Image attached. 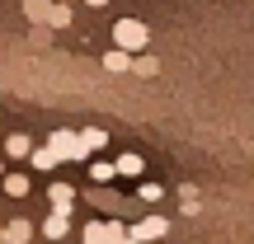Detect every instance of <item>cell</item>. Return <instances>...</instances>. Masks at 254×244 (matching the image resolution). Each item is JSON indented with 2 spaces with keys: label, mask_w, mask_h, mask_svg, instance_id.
Wrapping results in <instances>:
<instances>
[{
  "label": "cell",
  "mask_w": 254,
  "mask_h": 244,
  "mask_svg": "<svg viewBox=\"0 0 254 244\" xmlns=\"http://www.w3.org/2000/svg\"><path fill=\"white\" fill-rule=\"evenodd\" d=\"M146 43H151V28H146L141 19H118V24H113V47H118V52L136 56Z\"/></svg>",
  "instance_id": "1"
},
{
  "label": "cell",
  "mask_w": 254,
  "mask_h": 244,
  "mask_svg": "<svg viewBox=\"0 0 254 244\" xmlns=\"http://www.w3.org/2000/svg\"><path fill=\"white\" fill-rule=\"evenodd\" d=\"M47 150H52L57 160H80V136H75V132H52Z\"/></svg>",
  "instance_id": "2"
},
{
  "label": "cell",
  "mask_w": 254,
  "mask_h": 244,
  "mask_svg": "<svg viewBox=\"0 0 254 244\" xmlns=\"http://www.w3.org/2000/svg\"><path fill=\"white\" fill-rule=\"evenodd\" d=\"M165 230H170V221H165V216H146L141 226L132 230V240H136V244H146V240H165Z\"/></svg>",
  "instance_id": "3"
},
{
  "label": "cell",
  "mask_w": 254,
  "mask_h": 244,
  "mask_svg": "<svg viewBox=\"0 0 254 244\" xmlns=\"http://www.w3.org/2000/svg\"><path fill=\"white\" fill-rule=\"evenodd\" d=\"M47 202H52V211H62V216H71L75 188H71V183H52V188H47Z\"/></svg>",
  "instance_id": "4"
},
{
  "label": "cell",
  "mask_w": 254,
  "mask_h": 244,
  "mask_svg": "<svg viewBox=\"0 0 254 244\" xmlns=\"http://www.w3.org/2000/svg\"><path fill=\"white\" fill-rule=\"evenodd\" d=\"M113 169H118L123 179H141V169H146V160H141V155H132V150H123L118 160H113Z\"/></svg>",
  "instance_id": "5"
},
{
  "label": "cell",
  "mask_w": 254,
  "mask_h": 244,
  "mask_svg": "<svg viewBox=\"0 0 254 244\" xmlns=\"http://www.w3.org/2000/svg\"><path fill=\"white\" fill-rule=\"evenodd\" d=\"M5 155H9V160H28V155H33V141L19 136V132H9L5 136Z\"/></svg>",
  "instance_id": "6"
},
{
  "label": "cell",
  "mask_w": 254,
  "mask_h": 244,
  "mask_svg": "<svg viewBox=\"0 0 254 244\" xmlns=\"http://www.w3.org/2000/svg\"><path fill=\"white\" fill-rule=\"evenodd\" d=\"M66 230H71V221H66V216H62V211H52V216H47V221H43V235H47V244H57V240H62V235H66Z\"/></svg>",
  "instance_id": "7"
},
{
  "label": "cell",
  "mask_w": 254,
  "mask_h": 244,
  "mask_svg": "<svg viewBox=\"0 0 254 244\" xmlns=\"http://www.w3.org/2000/svg\"><path fill=\"white\" fill-rule=\"evenodd\" d=\"M132 61H136V56L118 52V47H109V52H104V71H113V75H118V71H132Z\"/></svg>",
  "instance_id": "8"
},
{
  "label": "cell",
  "mask_w": 254,
  "mask_h": 244,
  "mask_svg": "<svg viewBox=\"0 0 254 244\" xmlns=\"http://www.w3.org/2000/svg\"><path fill=\"white\" fill-rule=\"evenodd\" d=\"M80 136V155H90V150H99L104 141H109V132H99V127H85V132H75Z\"/></svg>",
  "instance_id": "9"
},
{
  "label": "cell",
  "mask_w": 254,
  "mask_h": 244,
  "mask_svg": "<svg viewBox=\"0 0 254 244\" xmlns=\"http://www.w3.org/2000/svg\"><path fill=\"white\" fill-rule=\"evenodd\" d=\"M28 235H33V226H28V221H9V226H5V235H0V240H5V244H24Z\"/></svg>",
  "instance_id": "10"
},
{
  "label": "cell",
  "mask_w": 254,
  "mask_h": 244,
  "mask_svg": "<svg viewBox=\"0 0 254 244\" xmlns=\"http://www.w3.org/2000/svg\"><path fill=\"white\" fill-rule=\"evenodd\" d=\"M24 14L33 19V24H47V14H52V0H24Z\"/></svg>",
  "instance_id": "11"
},
{
  "label": "cell",
  "mask_w": 254,
  "mask_h": 244,
  "mask_svg": "<svg viewBox=\"0 0 254 244\" xmlns=\"http://www.w3.org/2000/svg\"><path fill=\"white\" fill-rule=\"evenodd\" d=\"M0 188H5L9 197H24V193H28V179H24V174H5V179H0Z\"/></svg>",
  "instance_id": "12"
},
{
  "label": "cell",
  "mask_w": 254,
  "mask_h": 244,
  "mask_svg": "<svg viewBox=\"0 0 254 244\" xmlns=\"http://www.w3.org/2000/svg\"><path fill=\"white\" fill-rule=\"evenodd\" d=\"M28 160H33V169H47V174L57 169V155L47 150V146H33V155H28Z\"/></svg>",
  "instance_id": "13"
},
{
  "label": "cell",
  "mask_w": 254,
  "mask_h": 244,
  "mask_svg": "<svg viewBox=\"0 0 254 244\" xmlns=\"http://www.w3.org/2000/svg\"><path fill=\"white\" fill-rule=\"evenodd\" d=\"M90 179H94V183H109V179H118V169H113L109 160H94V164H90Z\"/></svg>",
  "instance_id": "14"
},
{
  "label": "cell",
  "mask_w": 254,
  "mask_h": 244,
  "mask_svg": "<svg viewBox=\"0 0 254 244\" xmlns=\"http://www.w3.org/2000/svg\"><path fill=\"white\" fill-rule=\"evenodd\" d=\"M47 24H52V28H66V24H71V5H57V0H52V14H47Z\"/></svg>",
  "instance_id": "15"
},
{
  "label": "cell",
  "mask_w": 254,
  "mask_h": 244,
  "mask_svg": "<svg viewBox=\"0 0 254 244\" xmlns=\"http://www.w3.org/2000/svg\"><path fill=\"white\" fill-rule=\"evenodd\" d=\"M160 197H165L160 183H141V202H160Z\"/></svg>",
  "instance_id": "16"
},
{
  "label": "cell",
  "mask_w": 254,
  "mask_h": 244,
  "mask_svg": "<svg viewBox=\"0 0 254 244\" xmlns=\"http://www.w3.org/2000/svg\"><path fill=\"white\" fill-rule=\"evenodd\" d=\"M132 71H136V75H155V61H151V56H136Z\"/></svg>",
  "instance_id": "17"
},
{
  "label": "cell",
  "mask_w": 254,
  "mask_h": 244,
  "mask_svg": "<svg viewBox=\"0 0 254 244\" xmlns=\"http://www.w3.org/2000/svg\"><path fill=\"white\" fill-rule=\"evenodd\" d=\"M85 5H109V0H85Z\"/></svg>",
  "instance_id": "18"
},
{
  "label": "cell",
  "mask_w": 254,
  "mask_h": 244,
  "mask_svg": "<svg viewBox=\"0 0 254 244\" xmlns=\"http://www.w3.org/2000/svg\"><path fill=\"white\" fill-rule=\"evenodd\" d=\"M123 244H136V240H132V235H127V240H123Z\"/></svg>",
  "instance_id": "19"
},
{
  "label": "cell",
  "mask_w": 254,
  "mask_h": 244,
  "mask_svg": "<svg viewBox=\"0 0 254 244\" xmlns=\"http://www.w3.org/2000/svg\"><path fill=\"white\" fill-rule=\"evenodd\" d=\"M0 179H5V164H0Z\"/></svg>",
  "instance_id": "20"
},
{
  "label": "cell",
  "mask_w": 254,
  "mask_h": 244,
  "mask_svg": "<svg viewBox=\"0 0 254 244\" xmlns=\"http://www.w3.org/2000/svg\"><path fill=\"white\" fill-rule=\"evenodd\" d=\"M57 5H66V0H57Z\"/></svg>",
  "instance_id": "21"
}]
</instances>
